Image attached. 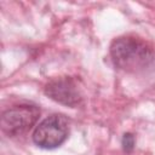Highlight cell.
I'll return each mask as SVG.
<instances>
[{
  "label": "cell",
  "instance_id": "6da1fadb",
  "mask_svg": "<svg viewBox=\"0 0 155 155\" xmlns=\"http://www.w3.org/2000/svg\"><path fill=\"white\" fill-rule=\"evenodd\" d=\"M110 56L114 65L127 73L144 70L154 61L151 46L143 39L132 35L116 38L110 45Z\"/></svg>",
  "mask_w": 155,
  "mask_h": 155
},
{
  "label": "cell",
  "instance_id": "7a4b0ae2",
  "mask_svg": "<svg viewBox=\"0 0 155 155\" xmlns=\"http://www.w3.org/2000/svg\"><path fill=\"white\" fill-rule=\"evenodd\" d=\"M69 134L68 119L62 114H53L44 119L33 132V142L42 149H54L62 145Z\"/></svg>",
  "mask_w": 155,
  "mask_h": 155
},
{
  "label": "cell",
  "instance_id": "3957f363",
  "mask_svg": "<svg viewBox=\"0 0 155 155\" xmlns=\"http://www.w3.org/2000/svg\"><path fill=\"white\" fill-rule=\"evenodd\" d=\"M40 110L35 105H17L5 110L1 115V131L8 137H17L28 132L38 121Z\"/></svg>",
  "mask_w": 155,
  "mask_h": 155
},
{
  "label": "cell",
  "instance_id": "277c9868",
  "mask_svg": "<svg viewBox=\"0 0 155 155\" xmlns=\"http://www.w3.org/2000/svg\"><path fill=\"white\" fill-rule=\"evenodd\" d=\"M45 94L52 101L70 108L78 107L82 101L78 85L71 78H58L51 80L45 86Z\"/></svg>",
  "mask_w": 155,
  "mask_h": 155
},
{
  "label": "cell",
  "instance_id": "5b68a950",
  "mask_svg": "<svg viewBox=\"0 0 155 155\" xmlns=\"http://www.w3.org/2000/svg\"><path fill=\"white\" fill-rule=\"evenodd\" d=\"M122 148L126 153H131L134 148V137L131 133H125L122 138Z\"/></svg>",
  "mask_w": 155,
  "mask_h": 155
}]
</instances>
